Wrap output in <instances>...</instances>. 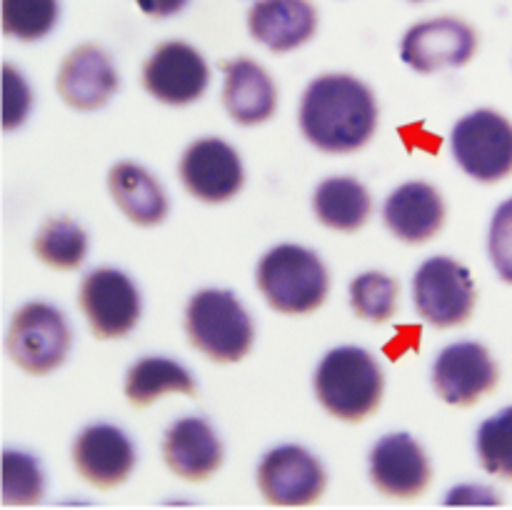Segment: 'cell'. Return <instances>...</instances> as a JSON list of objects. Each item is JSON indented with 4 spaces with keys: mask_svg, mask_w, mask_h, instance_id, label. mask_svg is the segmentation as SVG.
<instances>
[{
    "mask_svg": "<svg viewBox=\"0 0 512 510\" xmlns=\"http://www.w3.org/2000/svg\"><path fill=\"white\" fill-rule=\"evenodd\" d=\"M298 120L305 140L323 153H355L378 128V103L363 80L328 73L305 88Z\"/></svg>",
    "mask_w": 512,
    "mask_h": 510,
    "instance_id": "cell-1",
    "label": "cell"
},
{
    "mask_svg": "<svg viewBox=\"0 0 512 510\" xmlns=\"http://www.w3.org/2000/svg\"><path fill=\"white\" fill-rule=\"evenodd\" d=\"M315 395L333 418L360 423L378 410L385 375L378 360L363 348L343 345L320 360L315 370Z\"/></svg>",
    "mask_w": 512,
    "mask_h": 510,
    "instance_id": "cell-2",
    "label": "cell"
},
{
    "mask_svg": "<svg viewBox=\"0 0 512 510\" xmlns=\"http://www.w3.org/2000/svg\"><path fill=\"white\" fill-rule=\"evenodd\" d=\"M260 293L283 315H308L325 303L330 290L328 268L313 250L303 245H275L260 258Z\"/></svg>",
    "mask_w": 512,
    "mask_h": 510,
    "instance_id": "cell-3",
    "label": "cell"
},
{
    "mask_svg": "<svg viewBox=\"0 0 512 510\" xmlns=\"http://www.w3.org/2000/svg\"><path fill=\"white\" fill-rule=\"evenodd\" d=\"M190 343L215 363H238L253 348L255 328L248 310L230 290L205 288L185 308Z\"/></svg>",
    "mask_w": 512,
    "mask_h": 510,
    "instance_id": "cell-4",
    "label": "cell"
},
{
    "mask_svg": "<svg viewBox=\"0 0 512 510\" xmlns=\"http://www.w3.org/2000/svg\"><path fill=\"white\" fill-rule=\"evenodd\" d=\"M455 163L480 183H498L512 173V123L480 108L455 123L450 135Z\"/></svg>",
    "mask_w": 512,
    "mask_h": 510,
    "instance_id": "cell-5",
    "label": "cell"
},
{
    "mask_svg": "<svg viewBox=\"0 0 512 510\" xmlns=\"http://www.w3.org/2000/svg\"><path fill=\"white\" fill-rule=\"evenodd\" d=\"M415 310L438 330L463 325L473 315L478 290L463 263L445 255L425 260L413 278Z\"/></svg>",
    "mask_w": 512,
    "mask_h": 510,
    "instance_id": "cell-6",
    "label": "cell"
},
{
    "mask_svg": "<svg viewBox=\"0 0 512 510\" xmlns=\"http://www.w3.org/2000/svg\"><path fill=\"white\" fill-rule=\"evenodd\" d=\"M70 325L50 303H28L13 315L8 330V353L20 370L48 375L65 363L70 350Z\"/></svg>",
    "mask_w": 512,
    "mask_h": 510,
    "instance_id": "cell-7",
    "label": "cell"
},
{
    "mask_svg": "<svg viewBox=\"0 0 512 510\" xmlns=\"http://www.w3.org/2000/svg\"><path fill=\"white\" fill-rule=\"evenodd\" d=\"M78 303L95 338L103 340L128 335L143 313V300L135 283L115 268H98L85 275Z\"/></svg>",
    "mask_w": 512,
    "mask_h": 510,
    "instance_id": "cell-8",
    "label": "cell"
},
{
    "mask_svg": "<svg viewBox=\"0 0 512 510\" xmlns=\"http://www.w3.org/2000/svg\"><path fill=\"white\" fill-rule=\"evenodd\" d=\"M478 50V33L460 18H430L415 23L400 43V58L418 73H438L470 63Z\"/></svg>",
    "mask_w": 512,
    "mask_h": 510,
    "instance_id": "cell-9",
    "label": "cell"
},
{
    "mask_svg": "<svg viewBox=\"0 0 512 510\" xmlns=\"http://www.w3.org/2000/svg\"><path fill=\"white\" fill-rule=\"evenodd\" d=\"M325 485L323 463L300 445H278L258 465V488L270 505H313Z\"/></svg>",
    "mask_w": 512,
    "mask_h": 510,
    "instance_id": "cell-10",
    "label": "cell"
},
{
    "mask_svg": "<svg viewBox=\"0 0 512 510\" xmlns=\"http://www.w3.org/2000/svg\"><path fill=\"white\" fill-rule=\"evenodd\" d=\"M210 83V68L200 50L183 40L158 45L143 65V85L165 105H190L203 98Z\"/></svg>",
    "mask_w": 512,
    "mask_h": 510,
    "instance_id": "cell-11",
    "label": "cell"
},
{
    "mask_svg": "<svg viewBox=\"0 0 512 510\" xmlns=\"http://www.w3.org/2000/svg\"><path fill=\"white\" fill-rule=\"evenodd\" d=\"M500 380V368L485 345L463 340L453 343L435 358L433 385L440 398L458 408L478 403L493 393Z\"/></svg>",
    "mask_w": 512,
    "mask_h": 510,
    "instance_id": "cell-12",
    "label": "cell"
},
{
    "mask_svg": "<svg viewBox=\"0 0 512 510\" xmlns=\"http://www.w3.org/2000/svg\"><path fill=\"white\" fill-rule=\"evenodd\" d=\"M180 180L193 198L203 203H225L245 183L238 150L220 138H203L188 145L180 158Z\"/></svg>",
    "mask_w": 512,
    "mask_h": 510,
    "instance_id": "cell-13",
    "label": "cell"
},
{
    "mask_svg": "<svg viewBox=\"0 0 512 510\" xmlns=\"http://www.w3.org/2000/svg\"><path fill=\"white\" fill-rule=\"evenodd\" d=\"M430 478V460L413 435L390 433L373 445L370 480L383 495L413 500L428 490Z\"/></svg>",
    "mask_w": 512,
    "mask_h": 510,
    "instance_id": "cell-14",
    "label": "cell"
},
{
    "mask_svg": "<svg viewBox=\"0 0 512 510\" xmlns=\"http://www.w3.org/2000/svg\"><path fill=\"white\" fill-rule=\"evenodd\" d=\"M73 463L93 488H118L135 468L133 440L115 425H88L73 443Z\"/></svg>",
    "mask_w": 512,
    "mask_h": 510,
    "instance_id": "cell-15",
    "label": "cell"
},
{
    "mask_svg": "<svg viewBox=\"0 0 512 510\" xmlns=\"http://www.w3.org/2000/svg\"><path fill=\"white\" fill-rule=\"evenodd\" d=\"M118 85L113 60L98 45H78L60 65L58 93L75 110L103 108Z\"/></svg>",
    "mask_w": 512,
    "mask_h": 510,
    "instance_id": "cell-16",
    "label": "cell"
},
{
    "mask_svg": "<svg viewBox=\"0 0 512 510\" xmlns=\"http://www.w3.org/2000/svg\"><path fill=\"white\" fill-rule=\"evenodd\" d=\"M383 220L390 233L403 243H425L443 230L445 200L430 183L410 180L388 195Z\"/></svg>",
    "mask_w": 512,
    "mask_h": 510,
    "instance_id": "cell-17",
    "label": "cell"
},
{
    "mask_svg": "<svg viewBox=\"0 0 512 510\" xmlns=\"http://www.w3.org/2000/svg\"><path fill=\"white\" fill-rule=\"evenodd\" d=\"M163 458L175 475L200 483L223 465V443L208 420L180 418L165 430Z\"/></svg>",
    "mask_w": 512,
    "mask_h": 510,
    "instance_id": "cell-18",
    "label": "cell"
},
{
    "mask_svg": "<svg viewBox=\"0 0 512 510\" xmlns=\"http://www.w3.org/2000/svg\"><path fill=\"white\" fill-rule=\"evenodd\" d=\"M248 30L273 53H290L315 35L318 10L310 0H255Z\"/></svg>",
    "mask_w": 512,
    "mask_h": 510,
    "instance_id": "cell-19",
    "label": "cell"
},
{
    "mask_svg": "<svg viewBox=\"0 0 512 510\" xmlns=\"http://www.w3.org/2000/svg\"><path fill=\"white\" fill-rule=\"evenodd\" d=\"M223 70V105L235 123L258 125L273 118L278 108V90L263 65L250 58H235L228 60Z\"/></svg>",
    "mask_w": 512,
    "mask_h": 510,
    "instance_id": "cell-20",
    "label": "cell"
},
{
    "mask_svg": "<svg viewBox=\"0 0 512 510\" xmlns=\"http://www.w3.org/2000/svg\"><path fill=\"white\" fill-rule=\"evenodd\" d=\"M108 188L118 208L135 225L153 228L168 215V195L143 165L115 163L108 175Z\"/></svg>",
    "mask_w": 512,
    "mask_h": 510,
    "instance_id": "cell-21",
    "label": "cell"
},
{
    "mask_svg": "<svg viewBox=\"0 0 512 510\" xmlns=\"http://www.w3.org/2000/svg\"><path fill=\"white\" fill-rule=\"evenodd\" d=\"M315 218L338 233H355L368 223L373 213V198L360 180L338 175L328 178L315 188L313 195Z\"/></svg>",
    "mask_w": 512,
    "mask_h": 510,
    "instance_id": "cell-22",
    "label": "cell"
},
{
    "mask_svg": "<svg viewBox=\"0 0 512 510\" xmlns=\"http://www.w3.org/2000/svg\"><path fill=\"white\" fill-rule=\"evenodd\" d=\"M195 395L198 385L195 378L183 368L180 363L170 358H140L138 363L130 365L128 378H125V395L135 408H148L150 403L160 398V395Z\"/></svg>",
    "mask_w": 512,
    "mask_h": 510,
    "instance_id": "cell-23",
    "label": "cell"
},
{
    "mask_svg": "<svg viewBox=\"0 0 512 510\" xmlns=\"http://www.w3.org/2000/svg\"><path fill=\"white\" fill-rule=\"evenodd\" d=\"M33 250L48 268L75 270L88 255V235L75 220L53 218L35 235Z\"/></svg>",
    "mask_w": 512,
    "mask_h": 510,
    "instance_id": "cell-24",
    "label": "cell"
},
{
    "mask_svg": "<svg viewBox=\"0 0 512 510\" xmlns=\"http://www.w3.org/2000/svg\"><path fill=\"white\" fill-rule=\"evenodd\" d=\"M398 300V280L380 273V270L358 275L350 283V305H353L355 315L370 320V323H388L395 315V310H398Z\"/></svg>",
    "mask_w": 512,
    "mask_h": 510,
    "instance_id": "cell-25",
    "label": "cell"
},
{
    "mask_svg": "<svg viewBox=\"0 0 512 510\" xmlns=\"http://www.w3.org/2000/svg\"><path fill=\"white\" fill-rule=\"evenodd\" d=\"M60 15L58 0H3V30L15 40L45 38Z\"/></svg>",
    "mask_w": 512,
    "mask_h": 510,
    "instance_id": "cell-26",
    "label": "cell"
},
{
    "mask_svg": "<svg viewBox=\"0 0 512 510\" xmlns=\"http://www.w3.org/2000/svg\"><path fill=\"white\" fill-rule=\"evenodd\" d=\"M45 478L38 460L20 450L3 453V500L8 505H33L43 498Z\"/></svg>",
    "mask_w": 512,
    "mask_h": 510,
    "instance_id": "cell-27",
    "label": "cell"
},
{
    "mask_svg": "<svg viewBox=\"0 0 512 510\" xmlns=\"http://www.w3.org/2000/svg\"><path fill=\"white\" fill-rule=\"evenodd\" d=\"M478 458L488 473L512 480V405L478 428Z\"/></svg>",
    "mask_w": 512,
    "mask_h": 510,
    "instance_id": "cell-28",
    "label": "cell"
},
{
    "mask_svg": "<svg viewBox=\"0 0 512 510\" xmlns=\"http://www.w3.org/2000/svg\"><path fill=\"white\" fill-rule=\"evenodd\" d=\"M488 253L500 278L512 285V198L495 210L488 233Z\"/></svg>",
    "mask_w": 512,
    "mask_h": 510,
    "instance_id": "cell-29",
    "label": "cell"
},
{
    "mask_svg": "<svg viewBox=\"0 0 512 510\" xmlns=\"http://www.w3.org/2000/svg\"><path fill=\"white\" fill-rule=\"evenodd\" d=\"M33 105V93L30 85L25 83L23 75L13 68L5 65L3 68V125L5 130H15L18 125L25 123Z\"/></svg>",
    "mask_w": 512,
    "mask_h": 510,
    "instance_id": "cell-30",
    "label": "cell"
},
{
    "mask_svg": "<svg viewBox=\"0 0 512 510\" xmlns=\"http://www.w3.org/2000/svg\"><path fill=\"white\" fill-rule=\"evenodd\" d=\"M448 505H463V503H485V505H495L500 503L498 495L493 493V488H483V485H458L453 488V493L445 498Z\"/></svg>",
    "mask_w": 512,
    "mask_h": 510,
    "instance_id": "cell-31",
    "label": "cell"
},
{
    "mask_svg": "<svg viewBox=\"0 0 512 510\" xmlns=\"http://www.w3.org/2000/svg\"><path fill=\"white\" fill-rule=\"evenodd\" d=\"M140 10L150 18H170L188 5V0H135Z\"/></svg>",
    "mask_w": 512,
    "mask_h": 510,
    "instance_id": "cell-32",
    "label": "cell"
},
{
    "mask_svg": "<svg viewBox=\"0 0 512 510\" xmlns=\"http://www.w3.org/2000/svg\"><path fill=\"white\" fill-rule=\"evenodd\" d=\"M415 3H420V0H415Z\"/></svg>",
    "mask_w": 512,
    "mask_h": 510,
    "instance_id": "cell-33",
    "label": "cell"
}]
</instances>
